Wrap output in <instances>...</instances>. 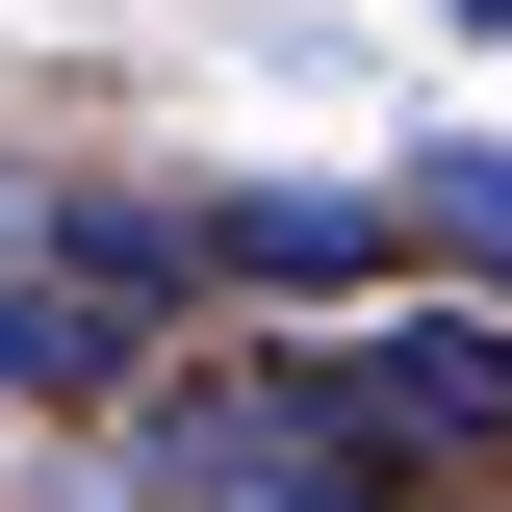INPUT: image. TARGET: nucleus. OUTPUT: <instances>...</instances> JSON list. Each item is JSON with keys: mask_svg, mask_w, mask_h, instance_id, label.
<instances>
[{"mask_svg": "<svg viewBox=\"0 0 512 512\" xmlns=\"http://www.w3.org/2000/svg\"><path fill=\"white\" fill-rule=\"evenodd\" d=\"M461 26H512V0H461Z\"/></svg>", "mask_w": 512, "mask_h": 512, "instance_id": "5", "label": "nucleus"}, {"mask_svg": "<svg viewBox=\"0 0 512 512\" xmlns=\"http://www.w3.org/2000/svg\"><path fill=\"white\" fill-rule=\"evenodd\" d=\"M308 410L359 461H487L512 436V308H384V333H308Z\"/></svg>", "mask_w": 512, "mask_h": 512, "instance_id": "1", "label": "nucleus"}, {"mask_svg": "<svg viewBox=\"0 0 512 512\" xmlns=\"http://www.w3.org/2000/svg\"><path fill=\"white\" fill-rule=\"evenodd\" d=\"M154 384V308H103V282H52V256H0V410H128Z\"/></svg>", "mask_w": 512, "mask_h": 512, "instance_id": "3", "label": "nucleus"}, {"mask_svg": "<svg viewBox=\"0 0 512 512\" xmlns=\"http://www.w3.org/2000/svg\"><path fill=\"white\" fill-rule=\"evenodd\" d=\"M384 205H410V256L512 282V128H410V154H384Z\"/></svg>", "mask_w": 512, "mask_h": 512, "instance_id": "4", "label": "nucleus"}, {"mask_svg": "<svg viewBox=\"0 0 512 512\" xmlns=\"http://www.w3.org/2000/svg\"><path fill=\"white\" fill-rule=\"evenodd\" d=\"M205 282L359 308V282H410V205H384V180H205Z\"/></svg>", "mask_w": 512, "mask_h": 512, "instance_id": "2", "label": "nucleus"}]
</instances>
